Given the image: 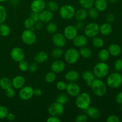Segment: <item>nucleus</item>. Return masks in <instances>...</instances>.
<instances>
[{"mask_svg":"<svg viewBox=\"0 0 122 122\" xmlns=\"http://www.w3.org/2000/svg\"><path fill=\"white\" fill-rule=\"evenodd\" d=\"M91 102V98L89 94L87 92L80 93L76 97V106L79 109L86 110L90 106Z\"/></svg>","mask_w":122,"mask_h":122,"instance_id":"f257e3e1","label":"nucleus"},{"mask_svg":"<svg viewBox=\"0 0 122 122\" xmlns=\"http://www.w3.org/2000/svg\"><path fill=\"white\" fill-rule=\"evenodd\" d=\"M92 91L97 97H102L107 92V85L103 81L99 78L95 79L91 85Z\"/></svg>","mask_w":122,"mask_h":122,"instance_id":"f03ea898","label":"nucleus"},{"mask_svg":"<svg viewBox=\"0 0 122 122\" xmlns=\"http://www.w3.org/2000/svg\"><path fill=\"white\" fill-rule=\"evenodd\" d=\"M92 72L97 78H104L109 73V67L106 62L100 61L95 64Z\"/></svg>","mask_w":122,"mask_h":122,"instance_id":"7ed1b4c3","label":"nucleus"},{"mask_svg":"<svg viewBox=\"0 0 122 122\" xmlns=\"http://www.w3.org/2000/svg\"><path fill=\"white\" fill-rule=\"evenodd\" d=\"M106 83L108 87L113 89L119 88L122 85V76L117 71L112 73L108 75Z\"/></svg>","mask_w":122,"mask_h":122,"instance_id":"20e7f679","label":"nucleus"},{"mask_svg":"<svg viewBox=\"0 0 122 122\" xmlns=\"http://www.w3.org/2000/svg\"><path fill=\"white\" fill-rule=\"evenodd\" d=\"M79 52L75 48L67 49L64 54V58L66 61L70 64H75L79 58Z\"/></svg>","mask_w":122,"mask_h":122,"instance_id":"39448f33","label":"nucleus"},{"mask_svg":"<svg viewBox=\"0 0 122 122\" xmlns=\"http://www.w3.org/2000/svg\"><path fill=\"white\" fill-rule=\"evenodd\" d=\"M61 17L64 20H70L75 17L76 10L71 5H64L58 10Z\"/></svg>","mask_w":122,"mask_h":122,"instance_id":"423d86ee","label":"nucleus"},{"mask_svg":"<svg viewBox=\"0 0 122 122\" xmlns=\"http://www.w3.org/2000/svg\"><path fill=\"white\" fill-rule=\"evenodd\" d=\"M21 39L25 44L31 45L36 42L37 37L33 30L26 29L21 33Z\"/></svg>","mask_w":122,"mask_h":122,"instance_id":"0eeeda50","label":"nucleus"},{"mask_svg":"<svg viewBox=\"0 0 122 122\" xmlns=\"http://www.w3.org/2000/svg\"><path fill=\"white\" fill-rule=\"evenodd\" d=\"M100 26L97 23H89L85 26L84 33L86 36L88 38H93L97 36L99 33Z\"/></svg>","mask_w":122,"mask_h":122,"instance_id":"6e6552de","label":"nucleus"},{"mask_svg":"<svg viewBox=\"0 0 122 122\" xmlns=\"http://www.w3.org/2000/svg\"><path fill=\"white\" fill-rule=\"evenodd\" d=\"M64 112V105L58 103L57 101L51 104L48 108V112L50 116L59 117L63 114Z\"/></svg>","mask_w":122,"mask_h":122,"instance_id":"1a4fd4ad","label":"nucleus"},{"mask_svg":"<svg viewBox=\"0 0 122 122\" xmlns=\"http://www.w3.org/2000/svg\"><path fill=\"white\" fill-rule=\"evenodd\" d=\"M34 95V89L30 86H24L19 89V96L21 100L27 101L30 100Z\"/></svg>","mask_w":122,"mask_h":122,"instance_id":"9d476101","label":"nucleus"},{"mask_svg":"<svg viewBox=\"0 0 122 122\" xmlns=\"http://www.w3.org/2000/svg\"><path fill=\"white\" fill-rule=\"evenodd\" d=\"M11 58L15 62H20L25 58V53L24 50L20 47H14L11 50Z\"/></svg>","mask_w":122,"mask_h":122,"instance_id":"9b49d317","label":"nucleus"},{"mask_svg":"<svg viewBox=\"0 0 122 122\" xmlns=\"http://www.w3.org/2000/svg\"><path fill=\"white\" fill-rule=\"evenodd\" d=\"M77 32L78 30L76 28L75 26L70 25L65 27L63 30V35L66 39L73 41L74 38L77 35Z\"/></svg>","mask_w":122,"mask_h":122,"instance_id":"f8f14e48","label":"nucleus"},{"mask_svg":"<svg viewBox=\"0 0 122 122\" xmlns=\"http://www.w3.org/2000/svg\"><path fill=\"white\" fill-rule=\"evenodd\" d=\"M66 91L69 95L73 97H76L81 93V88L76 82H69L67 84Z\"/></svg>","mask_w":122,"mask_h":122,"instance_id":"ddd939ff","label":"nucleus"},{"mask_svg":"<svg viewBox=\"0 0 122 122\" xmlns=\"http://www.w3.org/2000/svg\"><path fill=\"white\" fill-rule=\"evenodd\" d=\"M52 41L57 47L63 48L66 44L67 39L64 35L56 32L52 35Z\"/></svg>","mask_w":122,"mask_h":122,"instance_id":"4468645a","label":"nucleus"},{"mask_svg":"<svg viewBox=\"0 0 122 122\" xmlns=\"http://www.w3.org/2000/svg\"><path fill=\"white\" fill-rule=\"evenodd\" d=\"M46 4L44 0H33L30 4V9L32 11L39 13L45 9Z\"/></svg>","mask_w":122,"mask_h":122,"instance_id":"2eb2a0df","label":"nucleus"},{"mask_svg":"<svg viewBox=\"0 0 122 122\" xmlns=\"http://www.w3.org/2000/svg\"><path fill=\"white\" fill-rule=\"evenodd\" d=\"M88 38L85 35H77L73 40L74 46L77 48H82L88 44Z\"/></svg>","mask_w":122,"mask_h":122,"instance_id":"dca6fc26","label":"nucleus"},{"mask_svg":"<svg viewBox=\"0 0 122 122\" xmlns=\"http://www.w3.org/2000/svg\"><path fill=\"white\" fill-rule=\"evenodd\" d=\"M39 14V21L43 23H48L52 20L54 17L53 13L48 9H44Z\"/></svg>","mask_w":122,"mask_h":122,"instance_id":"f3484780","label":"nucleus"},{"mask_svg":"<svg viewBox=\"0 0 122 122\" xmlns=\"http://www.w3.org/2000/svg\"><path fill=\"white\" fill-rule=\"evenodd\" d=\"M66 67V64L64 61L60 60H57L52 62L50 66L51 71H54L56 73L63 72Z\"/></svg>","mask_w":122,"mask_h":122,"instance_id":"a211bd4d","label":"nucleus"},{"mask_svg":"<svg viewBox=\"0 0 122 122\" xmlns=\"http://www.w3.org/2000/svg\"><path fill=\"white\" fill-rule=\"evenodd\" d=\"M12 82V87L15 89H20L22 87L25 86L26 81L25 78L23 76L21 75H18V76H15Z\"/></svg>","mask_w":122,"mask_h":122,"instance_id":"6ab92c4d","label":"nucleus"},{"mask_svg":"<svg viewBox=\"0 0 122 122\" xmlns=\"http://www.w3.org/2000/svg\"><path fill=\"white\" fill-rule=\"evenodd\" d=\"M82 77L84 81H85L86 85L88 86H91L92 83L95 79V76L94 73L89 70H86L83 71L82 74Z\"/></svg>","mask_w":122,"mask_h":122,"instance_id":"aec40b11","label":"nucleus"},{"mask_svg":"<svg viewBox=\"0 0 122 122\" xmlns=\"http://www.w3.org/2000/svg\"><path fill=\"white\" fill-rule=\"evenodd\" d=\"M79 73L76 70H69L66 73L64 77L69 82H76L79 79Z\"/></svg>","mask_w":122,"mask_h":122,"instance_id":"412c9836","label":"nucleus"},{"mask_svg":"<svg viewBox=\"0 0 122 122\" xmlns=\"http://www.w3.org/2000/svg\"><path fill=\"white\" fill-rule=\"evenodd\" d=\"M107 50L109 52L110 55L113 57H117L122 53V48L119 44H112L108 46Z\"/></svg>","mask_w":122,"mask_h":122,"instance_id":"4be33fe9","label":"nucleus"},{"mask_svg":"<svg viewBox=\"0 0 122 122\" xmlns=\"http://www.w3.org/2000/svg\"><path fill=\"white\" fill-rule=\"evenodd\" d=\"M85 111L88 117H90L91 119H97L100 117V112L97 107L89 106Z\"/></svg>","mask_w":122,"mask_h":122,"instance_id":"5701e85b","label":"nucleus"},{"mask_svg":"<svg viewBox=\"0 0 122 122\" xmlns=\"http://www.w3.org/2000/svg\"><path fill=\"white\" fill-rule=\"evenodd\" d=\"M88 11L85 8H81L76 11L75 14V17L77 21H83L88 17Z\"/></svg>","mask_w":122,"mask_h":122,"instance_id":"b1692460","label":"nucleus"},{"mask_svg":"<svg viewBox=\"0 0 122 122\" xmlns=\"http://www.w3.org/2000/svg\"><path fill=\"white\" fill-rule=\"evenodd\" d=\"M48 59V55L45 51L38 52L34 56V60L36 63H45Z\"/></svg>","mask_w":122,"mask_h":122,"instance_id":"393cba45","label":"nucleus"},{"mask_svg":"<svg viewBox=\"0 0 122 122\" xmlns=\"http://www.w3.org/2000/svg\"><path fill=\"white\" fill-rule=\"evenodd\" d=\"M112 30H113L112 26L110 23L107 22L102 23L101 26H100V28H99V31L101 34L104 36L110 34L112 32Z\"/></svg>","mask_w":122,"mask_h":122,"instance_id":"a878e982","label":"nucleus"},{"mask_svg":"<svg viewBox=\"0 0 122 122\" xmlns=\"http://www.w3.org/2000/svg\"><path fill=\"white\" fill-rule=\"evenodd\" d=\"M94 7L100 11H104L108 7V2L106 0H95Z\"/></svg>","mask_w":122,"mask_h":122,"instance_id":"bb28decb","label":"nucleus"},{"mask_svg":"<svg viewBox=\"0 0 122 122\" xmlns=\"http://www.w3.org/2000/svg\"><path fill=\"white\" fill-rule=\"evenodd\" d=\"M12 87V82L9 78L7 77H1L0 79V88L3 90L5 91Z\"/></svg>","mask_w":122,"mask_h":122,"instance_id":"cd10ccee","label":"nucleus"},{"mask_svg":"<svg viewBox=\"0 0 122 122\" xmlns=\"http://www.w3.org/2000/svg\"><path fill=\"white\" fill-rule=\"evenodd\" d=\"M79 52L80 56L85 58H89L91 57L92 54V51L91 49L85 46L81 48Z\"/></svg>","mask_w":122,"mask_h":122,"instance_id":"c85d7f7f","label":"nucleus"},{"mask_svg":"<svg viewBox=\"0 0 122 122\" xmlns=\"http://www.w3.org/2000/svg\"><path fill=\"white\" fill-rule=\"evenodd\" d=\"M110 53L106 49H102L100 50L98 54V57L101 61L106 62L110 58Z\"/></svg>","mask_w":122,"mask_h":122,"instance_id":"c756f323","label":"nucleus"},{"mask_svg":"<svg viewBox=\"0 0 122 122\" xmlns=\"http://www.w3.org/2000/svg\"><path fill=\"white\" fill-rule=\"evenodd\" d=\"M10 28L5 23L0 24V36L2 37H7L10 33Z\"/></svg>","mask_w":122,"mask_h":122,"instance_id":"7c9ffc66","label":"nucleus"},{"mask_svg":"<svg viewBox=\"0 0 122 122\" xmlns=\"http://www.w3.org/2000/svg\"><path fill=\"white\" fill-rule=\"evenodd\" d=\"M92 44L94 47L97 48H101L104 45V42L102 38L97 36L92 38Z\"/></svg>","mask_w":122,"mask_h":122,"instance_id":"2f4dec72","label":"nucleus"},{"mask_svg":"<svg viewBox=\"0 0 122 122\" xmlns=\"http://www.w3.org/2000/svg\"><path fill=\"white\" fill-rule=\"evenodd\" d=\"M79 2L82 8L88 10L94 6L95 0H79Z\"/></svg>","mask_w":122,"mask_h":122,"instance_id":"473e14b6","label":"nucleus"},{"mask_svg":"<svg viewBox=\"0 0 122 122\" xmlns=\"http://www.w3.org/2000/svg\"><path fill=\"white\" fill-rule=\"evenodd\" d=\"M64 55V51L62 48L57 47L54 49L51 52V56L54 59H58Z\"/></svg>","mask_w":122,"mask_h":122,"instance_id":"72a5a7b5","label":"nucleus"},{"mask_svg":"<svg viewBox=\"0 0 122 122\" xmlns=\"http://www.w3.org/2000/svg\"><path fill=\"white\" fill-rule=\"evenodd\" d=\"M57 29H58V27H57V24L51 21L48 23V25L46 27V30L48 33L50 34H54L57 32Z\"/></svg>","mask_w":122,"mask_h":122,"instance_id":"f704fd0d","label":"nucleus"},{"mask_svg":"<svg viewBox=\"0 0 122 122\" xmlns=\"http://www.w3.org/2000/svg\"><path fill=\"white\" fill-rule=\"evenodd\" d=\"M46 7H47V9L52 11V13L58 11L60 8L58 4L54 1H48L47 4H46Z\"/></svg>","mask_w":122,"mask_h":122,"instance_id":"c9c22d12","label":"nucleus"},{"mask_svg":"<svg viewBox=\"0 0 122 122\" xmlns=\"http://www.w3.org/2000/svg\"><path fill=\"white\" fill-rule=\"evenodd\" d=\"M88 15L91 19L96 20L99 16V11L97 10L94 7H92L91 8L88 9Z\"/></svg>","mask_w":122,"mask_h":122,"instance_id":"e433bc0d","label":"nucleus"},{"mask_svg":"<svg viewBox=\"0 0 122 122\" xmlns=\"http://www.w3.org/2000/svg\"><path fill=\"white\" fill-rule=\"evenodd\" d=\"M68 96L66 93L59 94L56 98V101L62 105H65L68 101Z\"/></svg>","mask_w":122,"mask_h":122,"instance_id":"4c0bfd02","label":"nucleus"},{"mask_svg":"<svg viewBox=\"0 0 122 122\" xmlns=\"http://www.w3.org/2000/svg\"><path fill=\"white\" fill-rule=\"evenodd\" d=\"M35 22L30 17L27 18L24 21V26H25L26 29L33 30L35 29Z\"/></svg>","mask_w":122,"mask_h":122,"instance_id":"58836bf2","label":"nucleus"},{"mask_svg":"<svg viewBox=\"0 0 122 122\" xmlns=\"http://www.w3.org/2000/svg\"><path fill=\"white\" fill-rule=\"evenodd\" d=\"M56 79V73L52 71H50L46 74L45 76V80L48 83H52Z\"/></svg>","mask_w":122,"mask_h":122,"instance_id":"ea45409f","label":"nucleus"},{"mask_svg":"<svg viewBox=\"0 0 122 122\" xmlns=\"http://www.w3.org/2000/svg\"><path fill=\"white\" fill-rule=\"evenodd\" d=\"M29 66V64L27 61L25 60V59L19 62V68L21 71L26 72L28 71Z\"/></svg>","mask_w":122,"mask_h":122,"instance_id":"a19ab883","label":"nucleus"},{"mask_svg":"<svg viewBox=\"0 0 122 122\" xmlns=\"http://www.w3.org/2000/svg\"><path fill=\"white\" fill-rule=\"evenodd\" d=\"M7 10L2 5H0V24L3 23L7 19Z\"/></svg>","mask_w":122,"mask_h":122,"instance_id":"79ce46f5","label":"nucleus"},{"mask_svg":"<svg viewBox=\"0 0 122 122\" xmlns=\"http://www.w3.org/2000/svg\"><path fill=\"white\" fill-rule=\"evenodd\" d=\"M8 113V110L7 107L4 106H0V120L5 119Z\"/></svg>","mask_w":122,"mask_h":122,"instance_id":"37998d69","label":"nucleus"},{"mask_svg":"<svg viewBox=\"0 0 122 122\" xmlns=\"http://www.w3.org/2000/svg\"><path fill=\"white\" fill-rule=\"evenodd\" d=\"M88 120V116L85 114H80L76 116L75 121L76 122H87Z\"/></svg>","mask_w":122,"mask_h":122,"instance_id":"c03bdc74","label":"nucleus"},{"mask_svg":"<svg viewBox=\"0 0 122 122\" xmlns=\"http://www.w3.org/2000/svg\"><path fill=\"white\" fill-rule=\"evenodd\" d=\"M114 70L117 72L122 71V59H117L114 64Z\"/></svg>","mask_w":122,"mask_h":122,"instance_id":"a18cd8bd","label":"nucleus"},{"mask_svg":"<svg viewBox=\"0 0 122 122\" xmlns=\"http://www.w3.org/2000/svg\"><path fill=\"white\" fill-rule=\"evenodd\" d=\"M5 95L9 98H13L15 97V92L14 88L13 87L10 88L8 89L5 90Z\"/></svg>","mask_w":122,"mask_h":122,"instance_id":"49530a36","label":"nucleus"},{"mask_svg":"<svg viewBox=\"0 0 122 122\" xmlns=\"http://www.w3.org/2000/svg\"><path fill=\"white\" fill-rule=\"evenodd\" d=\"M66 86L67 83H66V82L63 81H58L57 83V84H56V87H57V88L59 91H65L66 89Z\"/></svg>","mask_w":122,"mask_h":122,"instance_id":"de8ad7c7","label":"nucleus"},{"mask_svg":"<svg viewBox=\"0 0 122 122\" xmlns=\"http://www.w3.org/2000/svg\"><path fill=\"white\" fill-rule=\"evenodd\" d=\"M107 122H120V119L118 116L116 115H110L107 117L106 119Z\"/></svg>","mask_w":122,"mask_h":122,"instance_id":"09e8293b","label":"nucleus"},{"mask_svg":"<svg viewBox=\"0 0 122 122\" xmlns=\"http://www.w3.org/2000/svg\"><path fill=\"white\" fill-rule=\"evenodd\" d=\"M29 17L32 19L35 23L39 21V14L38 13H36V12H31L30 14Z\"/></svg>","mask_w":122,"mask_h":122,"instance_id":"8fccbe9b","label":"nucleus"},{"mask_svg":"<svg viewBox=\"0 0 122 122\" xmlns=\"http://www.w3.org/2000/svg\"><path fill=\"white\" fill-rule=\"evenodd\" d=\"M38 69V64L37 63H31L30 64H29V70L28 71H29L30 73H35Z\"/></svg>","mask_w":122,"mask_h":122,"instance_id":"3c124183","label":"nucleus"},{"mask_svg":"<svg viewBox=\"0 0 122 122\" xmlns=\"http://www.w3.org/2000/svg\"><path fill=\"white\" fill-rule=\"evenodd\" d=\"M106 20L107 23H112L114 22V20H115V16H114V14H108V15L106 16Z\"/></svg>","mask_w":122,"mask_h":122,"instance_id":"603ef678","label":"nucleus"},{"mask_svg":"<svg viewBox=\"0 0 122 122\" xmlns=\"http://www.w3.org/2000/svg\"><path fill=\"white\" fill-rule=\"evenodd\" d=\"M47 122H60L61 120L58 118V117L54 116H50L46 120Z\"/></svg>","mask_w":122,"mask_h":122,"instance_id":"864d4df0","label":"nucleus"},{"mask_svg":"<svg viewBox=\"0 0 122 122\" xmlns=\"http://www.w3.org/2000/svg\"><path fill=\"white\" fill-rule=\"evenodd\" d=\"M116 102L118 104H122V92H120L116 95L115 98Z\"/></svg>","mask_w":122,"mask_h":122,"instance_id":"5fc2aeb1","label":"nucleus"},{"mask_svg":"<svg viewBox=\"0 0 122 122\" xmlns=\"http://www.w3.org/2000/svg\"><path fill=\"white\" fill-rule=\"evenodd\" d=\"M85 25L82 21H78V22L76 24L75 27L77 29V30H81L82 29H84L85 28Z\"/></svg>","mask_w":122,"mask_h":122,"instance_id":"6e6d98bb","label":"nucleus"},{"mask_svg":"<svg viewBox=\"0 0 122 122\" xmlns=\"http://www.w3.org/2000/svg\"><path fill=\"white\" fill-rule=\"evenodd\" d=\"M43 23H42L41 21H38L37 22L35 23V29L37 30H41L42 29L43 27Z\"/></svg>","mask_w":122,"mask_h":122,"instance_id":"4d7b16f0","label":"nucleus"},{"mask_svg":"<svg viewBox=\"0 0 122 122\" xmlns=\"http://www.w3.org/2000/svg\"><path fill=\"white\" fill-rule=\"evenodd\" d=\"M7 119L9 121H14L15 119V116L13 113H8L7 116Z\"/></svg>","mask_w":122,"mask_h":122,"instance_id":"13d9d810","label":"nucleus"},{"mask_svg":"<svg viewBox=\"0 0 122 122\" xmlns=\"http://www.w3.org/2000/svg\"><path fill=\"white\" fill-rule=\"evenodd\" d=\"M42 91L39 88L34 89V95H35V96L39 97L42 95Z\"/></svg>","mask_w":122,"mask_h":122,"instance_id":"bf43d9fd","label":"nucleus"},{"mask_svg":"<svg viewBox=\"0 0 122 122\" xmlns=\"http://www.w3.org/2000/svg\"><path fill=\"white\" fill-rule=\"evenodd\" d=\"M107 1L108 3H110V4H113V3H115V2H117V0H106Z\"/></svg>","mask_w":122,"mask_h":122,"instance_id":"052dcab7","label":"nucleus"},{"mask_svg":"<svg viewBox=\"0 0 122 122\" xmlns=\"http://www.w3.org/2000/svg\"><path fill=\"white\" fill-rule=\"evenodd\" d=\"M8 0H0V2H4L6 1H8Z\"/></svg>","mask_w":122,"mask_h":122,"instance_id":"680f3d73","label":"nucleus"},{"mask_svg":"<svg viewBox=\"0 0 122 122\" xmlns=\"http://www.w3.org/2000/svg\"></svg>","mask_w":122,"mask_h":122,"instance_id":"e2e57ef3","label":"nucleus"}]
</instances>
